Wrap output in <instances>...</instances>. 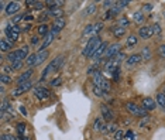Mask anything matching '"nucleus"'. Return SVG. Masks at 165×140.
<instances>
[{
  "mask_svg": "<svg viewBox=\"0 0 165 140\" xmlns=\"http://www.w3.org/2000/svg\"><path fill=\"white\" fill-rule=\"evenodd\" d=\"M102 44L100 41V37L95 36V37H92L90 40H89V43L86 44L85 50H83V55H85L86 58H92L93 57V54H95V51L98 50V47Z\"/></svg>",
  "mask_w": 165,
  "mask_h": 140,
  "instance_id": "nucleus-1",
  "label": "nucleus"
},
{
  "mask_svg": "<svg viewBox=\"0 0 165 140\" xmlns=\"http://www.w3.org/2000/svg\"><path fill=\"white\" fill-rule=\"evenodd\" d=\"M93 84H95V86H99V88H102L106 94H109L110 84H109V81L100 74V71H98V72L93 75Z\"/></svg>",
  "mask_w": 165,
  "mask_h": 140,
  "instance_id": "nucleus-2",
  "label": "nucleus"
},
{
  "mask_svg": "<svg viewBox=\"0 0 165 140\" xmlns=\"http://www.w3.org/2000/svg\"><path fill=\"white\" fill-rule=\"evenodd\" d=\"M27 55H28V47L24 46L23 48H20V50H16V51L9 52L7 58H9L10 62H13V61H17V60H24Z\"/></svg>",
  "mask_w": 165,
  "mask_h": 140,
  "instance_id": "nucleus-3",
  "label": "nucleus"
},
{
  "mask_svg": "<svg viewBox=\"0 0 165 140\" xmlns=\"http://www.w3.org/2000/svg\"><path fill=\"white\" fill-rule=\"evenodd\" d=\"M6 37L9 41H11V43H14V41H17L18 40V36H20V27L16 24H9L6 27Z\"/></svg>",
  "mask_w": 165,
  "mask_h": 140,
  "instance_id": "nucleus-4",
  "label": "nucleus"
},
{
  "mask_svg": "<svg viewBox=\"0 0 165 140\" xmlns=\"http://www.w3.org/2000/svg\"><path fill=\"white\" fill-rule=\"evenodd\" d=\"M126 108H127V110L131 113L133 116H138V118L147 116V110L144 109V108H140L138 105H135L134 102H127V104H126Z\"/></svg>",
  "mask_w": 165,
  "mask_h": 140,
  "instance_id": "nucleus-5",
  "label": "nucleus"
},
{
  "mask_svg": "<svg viewBox=\"0 0 165 140\" xmlns=\"http://www.w3.org/2000/svg\"><path fill=\"white\" fill-rule=\"evenodd\" d=\"M33 88V82L31 81H28V82H24V84H21V85H18L17 88L14 89V91L11 92V96H20V95H23V94H25L27 91H30V89Z\"/></svg>",
  "mask_w": 165,
  "mask_h": 140,
  "instance_id": "nucleus-6",
  "label": "nucleus"
},
{
  "mask_svg": "<svg viewBox=\"0 0 165 140\" xmlns=\"http://www.w3.org/2000/svg\"><path fill=\"white\" fill-rule=\"evenodd\" d=\"M34 95L37 96V99L44 101V99H48V98L51 96V92H49V89L44 88V86H37V88L34 89Z\"/></svg>",
  "mask_w": 165,
  "mask_h": 140,
  "instance_id": "nucleus-7",
  "label": "nucleus"
},
{
  "mask_svg": "<svg viewBox=\"0 0 165 140\" xmlns=\"http://www.w3.org/2000/svg\"><path fill=\"white\" fill-rule=\"evenodd\" d=\"M138 36H140L143 40L151 38V37L154 36L153 26H143V27H140V30H138Z\"/></svg>",
  "mask_w": 165,
  "mask_h": 140,
  "instance_id": "nucleus-8",
  "label": "nucleus"
},
{
  "mask_svg": "<svg viewBox=\"0 0 165 140\" xmlns=\"http://www.w3.org/2000/svg\"><path fill=\"white\" fill-rule=\"evenodd\" d=\"M107 48H109V44L106 43V41H102V44L98 47V50L95 51V54H93V60L95 61H98V60H100V57H104V54H106Z\"/></svg>",
  "mask_w": 165,
  "mask_h": 140,
  "instance_id": "nucleus-9",
  "label": "nucleus"
},
{
  "mask_svg": "<svg viewBox=\"0 0 165 140\" xmlns=\"http://www.w3.org/2000/svg\"><path fill=\"white\" fill-rule=\"evenodd\" d=\"M120 48H121L120 44H112V46H109L106 54H104V58H110V60L114 58L117 54H120Z\"/></svg>",
  "mask_w": 165,
  "mask_h": 140,
  "instance_id": "nucleus-10",
  "label": "nucleus"
},
{
  "mask_svg": "<svg viewBox=\"0 0 165 140\" xmlns=\"http://www.w3.org/2000/svg\"><path fill=\"white\" fill-rule=\"evenodd\" d=\"M55 36H57V34H55L54 31H49V33L47 34L45 37H44V40H43V44H41V47H40V51H44V50H45L47 47L49 46V44H52V41H54Z\"/></svg>",
  "mask_w": 165,
  "mask_h": 140,
  "instance_id": "nucleus-11",
  "label": "nucleus"
},
{
  "mask_svg": "<svg viewBox=\"0 0 165 140\" xmlns=\"http://www.w3.org/2000/svg\"><path fill=\"white\" fill-rule=\"evenodd\" d=\"M100 112H102V118H103L106 122H112V119H113V113H112V109H110L107 105H102Z\"/></svg>",
  "mask_w": 165,
  "mask_h": 140,
  "instance_id": "nucleus-12",
  "label": "nucleus"
},
{
  "mask_svg": "<svg viewBox=\"0 0 165 140\" xmlns=\"http://www.w3.org/2000/svg\"><path fill=\"white\" fill-rule=\"evenodd\" d=\"M20 10V3L17 2H10L6 6V13L7 14H16V13Z\"/></svg>",
  "mask_w": 165,
  "mask_h": 140,
  "instance_id": "nucleus-13",
  "label": "nucleus"
},
{
  "mask_svg": "<svg viewBox=\"0 0 165 140\" xmlns=\"http://www.w3.org/2000/svg\"><path fill=\"white\" fill-rule=\"evenodd\" d=\"M93 129H95V132H104V129H106L104 119L103 118H96L95 123H93Z\"/></svg>",
  "mask_w": 165,
  "mask_h": 140,
  "instance_id": "nucleus-14",
  "label": "nucleus"
},
{
  "mask_svg": "<svg viewBox=\"0 0 165 140\" xmlns=\"http://www.w3.org/2000/svg\"><path fill=\"white\" fill-rule=\"evenodd\" d=\"M141 61H143V57H141V54H134V55H130V57L127 58V65H130V67H133V65H137V64H140Z\"/></svg>",
  "mask_w": 165,
  "mask_h": 140,
  "instance_id": "nucleus-15",
  "label": "nucleus"
},
{
  "mask_svg": "<svg viewBox=\"0 0 165 140\" xmlns=\"http://www.w3.org/2000/svg\"><path fill=\"white\" fill-rule=\"evenodd\" d=\"M31 75H33V70L25 71L24 74H21V75L17 78V84H18V85H21V84H24V82H28L30 78H31Z\"/></svg>",
  "mask_w": 165,
  "mask_h": 140,
  "instance_id": "nucleus-16",
  "label": "nucleus"
},
{
  "mask_svg": "<svg viewBox=\"0 0 165 140\" xmlns=\"http://www.w3.org/2000/svg\"><path fill=\"white\" fill-rule=\"evenodd\" d=\"M143 108L147 110V112L154 110L155 109V102H154V99H151V98H145V99H143Z\"/></svg>",
  "mask_w": 165,
  "mask_h": 140,
  "instance_id": "nucleus-17",
  "label": "nucleus"
},
{
  "mask_svg": "<svg viewBox=\"0 0 165 140\" xmlns=\"http://www.w3.org/2000/svg\"><path fill=\"white\" fill-rule=\"evenodd\" d=\"M65 27V18H58V20H55L54 22V26H52V31H54L55 34L59 33V31L62 30V28Z\"/></svg>",
  "mask_w": 165,
  "mask_h": 140,
  "instance_id": "nucleus-18",
  "label": "nucleus"
},
{
  "mask_svg": "<svg viewBox=\"0 0 165 140\" xmlns=\"http://www.w3.org/2000/svg\"><path fill=\"white\" fill-rule=\"evenodd\" d=\"M48 14L51 16V17H55V20H58V18L64 17V12H62L61 7H54V9H49L48 10Z\"/></svg>",
  "mask_w": 165,
  "mask_h": 140,
  "instance_id": "nucleus-19",
  "label": "nucleus"
},
{
  "mask_svg": "<svg viewBox=\"0 0 165 140\" xmlns=\"http://www.w3.org/2000/svg\"><path fill=\"white\" fill-rule=\"evenodd\" d=\"M48 55H49V51H47V50H44V51H38V52H37V61H35V65L43 64V62L45 61L47 58H48Z\"/></svg>",
  "mask_w": 165,
  "mask_h": 140,
  "instance_id": "nucleus-20",
  "label": "nucleus"
},
{
  "mask_svg": "<svg viewBox=\"0 0 165 140\" xmlns=\"http://www.w3.org/2000/svg\"><path fill=\"white\" fill-rule=\"evenodd\" d=\"M13 43L11 41H9L7 38H2L0 40V51L2 52H7L10 48H11Z\"/></svg>",
  "mask_w": 165,
  "mask_h": 140,
  "instance_id": "nucleus-21",
  "label": "nucleus"
},
{
  "mask_svg": "<svg viewBox=\"0 0 165 140\" xmlns=\"http://www.w3.org/2000/svg\"><path fill=\"white\" fill-rule=\"evenodd\" d=\"M62 64H64V55H58V57H57V58L54 60V61L51 62V65L54 67V70H55V71H58L59 68L62 67Z\"/></svg>",
  "mask_w": 165,
  "mask_h": 140,
  "instance_id": "nucleus-22",
  "label": "nucleus"
},
{
  "mask_svg": "<svg viewBox=\"0 0 165 140\" xmlns=\"http://www.w3.org/2000/svg\"><path fill=\"white\" fill-rule=\"evenodd\" d=\"M37 33H38V36H43V37H45L47 34L49 33V28H48V26L47 24H40L38 27H37Z\"/></svg>",
  "mask_w": 165,
  "mask_h": 140,
  "instance_id": "nucleus-23",
  "label": "nucleus"
},
{
  "mask_svg": "<svg viewBox=\"0 0 165 140\" xmlns=\"http://www.w3.org/2000/svg\"><path fill=\"white\" fill-rule=\"evenodd\" d=\"M113 36L114 37H117V38H120V37H123L126 34V28H121V27H119V26H116V27H113Z\"/></svg>",
  "mask_w": 165,
  "mask_h": 140,
  "instance_id": "nucleus-24",
  "label": "nucleus"
},
{
  "mask_svg": "<svg viewBox=\"0 0 165 140\" xmlns=\"http://www.w3.org/2000/svg\"><path fill=\"white\" fill-rule=\"evenodd\" d=\"M51 72H55V70H54V67H52L51 64H48V65H47L45 70L43 71V76H41V81H44V79H45L47 76H48Z\"/></svg>",
  "mask_w": 165,
  "mask_h": 140,
  "instance_id": "nucleus-25",
  "label": "nucleus"
},
{
  "mask_svg": "<svg viewBox=\"0 0 165 140\" xmlns=\"http://www.w3.org/2000/svg\"><path fill=\"white\" fill-rule=\"evenodd\" d=\"M35 61H37V54H31V55L27 57L25 64H27L28 67H34V65H35Z\"/></svg>",
  "mask_w": 165,
  "mask_h": 140,
  "instance_id": "nucleus-26",
  "label": "nucleus"
},
{
  "mask_svg": "<svg viewBox=\"0 0 165 140\" xmlns=\"http://www.w3.org/2000/svg\"><path fill=\"white\" fill-rule=\"evenodd\" d=\"M119 130L116 126V123H109V125L106 126V129H104L103 133H116V132Z\"/></svg>",
  "mask_w": 165,
  "mask_h": 140,
  "instance_id": "nucleus-27",
  "label": "nucleus"
},
{
  "mask_svg": "<svg viewBox=\"0 0 165 140\" xmlns=\"http://www.w3.org/2000/svg\"><path fill=\"white\" fill-rule=\"evenodd\" d=\"M133 18H134L135 23H143L145 17H144V13L143 12H135L134 14H133Z\"/></svg>",
  "mask_w": 165,
  "mask_h": 140,
  "instance_id": "nucleus-28",
  "label": "nucleus"
},
{
  "mask_svg": "<svg viewBox=\"0 0 165 140\" xmlns=\"http://www.w3.org/2000/svg\"><path fill=\"white\" fill-rule=\"evenodd\" d=\"M0 82H2V85H7V84L11 82V76L7 75V74H2L0 75Z\"/></svg>",
  "mask_w": 165,
  "mask_h": 140,
  "instance_id": "nucleus-29",
  "label": "nucleus"
},
{
  "mask_svg": "<svg viewBox=\"0 0 165 140\" xmlns=\"http://www.w3.org/2000/svg\"><path fill=\"white\" fill-rule=\"evenodd\" d=\"M0 110H2V113L11 110V105H10V102H9V101H3V102H2V106H0Z\"/></svg>",
  "mask_w": 165,
  "mask_h": 140,
  "instance_id": "nucleus-30",
  "label": "nucleus"
},
{
  "mask_svg": "<svg viewBox=\"0 0 165 140\" xmlns=\"http://www.w3.org/2000/svg\"><path fill=\"white\" fill-rule=\"evenodd\" d=\"M137 43H138L137 36H134V34H131V36H128V38H127V46H128V47L135 46Z\"/></svg>",
  "mask_w": 165,
  "mask_h": 140,
  "instance_id": "nucleus-31",
  "label": "nucleus"
},
{
  "mask_svg": "<svg viewBox=\"0 0 165 140\" xmlns=\"http://www.w3.org/2000/svg\"><path fill=\"white\" fill-rule=\"evenodd\" d=\"M93 94H95L96 96H99V98H104L107 95L106 92H104L102 88H99V86H93Z\"/></svg>",
  "mask_w": 165,
  "mask_h": 140,
  "instance_id": "nucleus-32",
  "label": "nucleus"
},
{
  "mask_svg": "<svg viewBox=\"0 0 165 140\" xmlns=\"http://www.w3.org/2000/svg\"><path fill=\"white\" fill-rule=\"evenodd\" d=\"M157 104L165 109V94H158V95H157Z\"/></svg>",
  "mask_w": 165,
  "mask_h": 140,
  "instance_id": "nucleus-33",
  "label": "nucleus"
},
{
  "mask_svg": "<svg viewBox=\"0 0 165 140\" xmlns=\"http://www.w3.org/2000/svg\"><path fill=\"white\" fill-rule=\"evenodd\" d=\"M141 57H143V60H150V58H151V50L148 48V47L143 48V52H141Z\"/></svg>",
  "mask_w": 165,
  "mask_h": 140,
  "instance_id": "nucleus-34",
  "label": "nucleus"
},
{
  "mask_svg": "<svg viewBox=\"0 0 165 140\" xmlns=\"http://www.w3.org/2000/svg\"><path fill=\"white\" fill-rule=\"evenodd\" d=\"M96 9H98V6H96L95 3H92V4H89V7L85 10V13H86V14H89V16H90V14H95Z\"/></svg>",
  "mask_w": 165,
  "mask_h": 140,
  "instance_id": "nucleus-35",
  "label": "nucleus"
},
{
  "mask_svg": "<svg viewBox=\"0 0 165 140\" xmlns=\"http://www.w3.org/2000/svg\"><path fill=\"white\" fill-rule=\"evenodd\" d=\"M10 64H11L13 70H20V68L23 67V64H24V61H23V60H17V61H13V62H10Z\"/></svg>",
  "mask_w": 165,
  "mask_h": 140,
  "instance_id": "nucleus-36",
  "label": "nucleus"
},
{
  "mask_svg": "<svg viewBox=\"0 0 165 140\" xmlns=\"http://www.w3.org/2000/svg\"><path fill=\"white\" fill-rule=\"evenodd\" d=\"M126 137V133L124 130H121V129H119V130L114 133V140H123Z\"/></svg>",
  "mask_w": 165,
  "mask_h": 140,
  "instance_id": "nucleus-37",
  "label": "nucleus"
},
{
  "mask_svg": "<svg viewBox=\"0 0 165 140\" xmlns=\"http://www.w3.org/2000/svg\"><path fill=\"white\" fill-rule=\"evenodd\" d=\"M17 132L20 136H25V123H18L17 125Z\"/></svg>",
  "mask_w": 165,
  "mask_h": 140,
  "instance_id": "nucleus-38",
  "label": "nucleus"
},
{
  "mask_svg": "<svg viewBox=\"0 0 165 140\" xmlns=\"http://www.w3.org/2000/svg\"><path fill=\"white\" fill-rule=\"evenodd\" d=\"M128 24H130V22H128L126 17H123V18H120V20H119V24H117V26H119V27H121V28H127Z\"/></svg>",
  "mask_w": 165,
  "mask_h": 140,
  "instance_id": "nucleus-39",
  "label": "nucleus"
},
{
  "mask_svg": "<svg viewBox=\"0 0 165 140\" xmlns=\"http://www.w3.org/2000/svg\"><path fill=\"white\" fill-rule=\"evenodd\" d=\"M102 28H103V23H96V24H93V33L92 34H98L99 31H102Z\"/></svg>",
  "mask_w": 165,
  "mask_h": 140,
  "instance_id": "nucleus-40",
  "label": "nucleus"
},
{
  "mask_svg": "<svg viewBox=\"0 0 165 140\" xmlns=\"http://www.w3.org/2000/svg\"><path fill=\"white\" fill-rule=\"evenodd\" d=\"M48 16H49V14H48V12H45V13H43V14H41V16H40V17H38V22H40V23H41V24H43V23H44V24H45V22H47V20H48V18H49V17H48Z\"/></svg>",
  "mask_w": 165,
  "mask_h": 140,
  "instance_id": "nucleus-41",
  "label": "nucleus"
},
{
  "mask_svg": "<svg viewBox=\"0 0 165 140\" xmlns=\"http://www.w3.org/2000/svg\"><path fill=\"white\" fill-rule=\"evenodd\" d=\"M93 33V24H89L86 26V28L83 30V36H89V34Z\"/></svg>",
  "mask_w": 165,
  "mask_h": 140,
  "instance_id": "nucleus-42",
  "label": "nucleus"
},
{
  "mask_svg": "<svg viewBox=\"0 0 165 140\" xmlns=\"http://www.w3.org/2000/svg\"><path fill=\"white\" fill-rule=\"evenodd\" d=\"M24 18V16L23 14H16L14 17H13V24H17V23H20Z\"/></svg>",
  "mask_w": 165,
  "mask_h": 140,
  "instance_id": "nucleus-43",
  "label": "nucleus"
},
{
  "mask_svg": "<svg viewBox=\"0 0 165 140\" xmlns=\"http://www.w3.org/2000/svg\"><path fill=\"white\" fill-rule=\"evenodd\" d=\"M153 30H154V34H161V26L158 24V23H155V24H153Z\"/></svg>",
  "mask_w": 165,
  "mask_h": 140,
  "instance_id": "nucleus-44",
  "label": "nucleus"
},
{
  "mask_svg": "<svg viewBox=\"0 0 165 140\" xmlns=\"http://www.w3.org/2000/svg\"><path fill=\"white\" fill-rule=\"evenodd\" d=\"M2 140H18L16 136L13 134H2Z\"/></svg>",
  "mask_w": 165,
  "mask_h": 140,
  "instance_id": "nucleus-45",
  "label": "nucleus"
},
{
  "mask_svg": "<svg viewBox=\"0 0 165 140\" xmlns=\"http://www.w3.org/2000/svg\"><path fill=\"white\" fill-rule=\"evenodd\" d=\"M128 3H130L128 0H120V2H117L116 4H117V7H120V9H123V7H126Z\"/></svg>",
  "mask_w": 165,
  "mask_h": 140,
  "instance_id": "nucleus-46",
  "label": "nucleus"
},
{
  "mask_svg": "<svg viewBox=\"0 0 165 140\" xmlns=\"http://www.w3.org/2000/svg\"><path fill=\"white\" fill-rule=\"evenodd\" d=\"M61 82H62L61 78H55V79H52V81H51V86H59V85H61Z\"/></svg>",
  "mask_w": 165,
  "mask_h": 140,
  "instance_id": "nucleus-47",
  "label": "nucleus"
},
{
  "mask_svg": "<svg viewBox=\"0 0 165 140\" xmlns=\"http://www.w3.org/2000/svg\"><path fill=\"white\" fill-rule=\"evenodd\" d=\"M96 68H98V65H96V64H93L92 67H89L88 68V74H93V75H95V74L98 72V71H96Z\"/></svg>",
  "mask_w": 165,
  "mask_h": 140,
  "instance_id": "nucleus-48",
  "label": "nucleus"
},
{
  "mask_svg": "<svg viewBox=\"0 0 165 140\" xmlns=\"http://www.w3.org/2000/svg\"><path fill=\"white\" fill-rule=\"evenodd\" d=\"M158 52H159V55H162V57H165V44H162V46H159Z\"/></svg>",
  "mask_w": 165,
  "mask_h": 140,
  "instance_id": "nucleus-49",
  "label": "nucleus"
},
{
  "mask_svg": "<svg viewBox=\"0 0 165 140\" xmlns=\"http://www.w3.org/2000/svg\"><path fill=\"white\" fill-rule=\"evenodd\" d=\"M150 116H144V118H143V120H141V123H140V125L141 126H144V125H147V123H148V122H150Z\"/></svg>",
  "mask_w": 165,
  "mask_h": 140,
  "instance_id": "nucleus-50",
  "label": "nucleus"
},
{
  "mask_svg": "<svg viewBox=\"0 0 165 140\" xmlns=\"http://www.w3.org/2000/svg\"><path fill=\"white\" fill-rule=\"evenodd\" d=\"M30 44H31V46H37V44H38V37H31Z\"/></svg>",
  "mask_w": 165,
  "mask_h": 140,
  "instance_id": "nucleus-51",
  "label": "nucleus"
},
{
  "mask_svg": "<svg viewBox=\"0 0 165 140\" xmlns=\"http://www.w3.org/2000/svg\"><path fill=\"white\" fill-rule=\"evenodd\" d=\"M151 9H153V4H151V3L144 4V7H143V10H144V12H150Z\"/></svg>",
  "mask_w": 165,
  "mask_h": 140,
  "instance_id": "nucleus-52",
  "label": "nucleus"
},
{
  "mask_svg": "<svg viewBox=\"0 0 165 140\" xmlns=\"http://www.w3.org/2000/svg\"><path fill=\"white\" fill-rule=\"evenodd\" d=\"M112 17H113V14H112V10H107L103 18H104V20H109V18H112Z\"/></svg>",
  "mask_w": 165,
  "mask_h": 140,
  "instance_id": "nucleus-53",
  "label": "nucleus"
},
{
  "mask_svg": "<svg viewBox=\"0 0 165 140\" xmlns=\"http://www.w3.org/2000/svg\"><path fill=\"white\" fill-rule=\"evenodd\" d=\"M43 7H44L43 2H37V3L34 4V9H38V10H40V9H43Z\"/></svg>",
  "mask_w": 165,
  "mask_h": 140,
  "instance_id": "nucleus-54",
  "label": "nucleus"
},
{
  "mask_svg": "<svg viewBox=\"0 0 165 140\" xmlns=\"http://www.w3.org/2000/svg\"><path fill=\"white\" fill-rule=\"evenodd\" d=\"M3 71H4V74H6V72H10V74H11L14 70H13L11 67H4V68H3Z\"/></svg>",
  "mask_w": 165,
  "mask_h": 140,
  "instance_id": "nucleus-55",
  "label": "nucleus"
},
{
  "mask_svg": "<svg viewBox=\"0 0 165 140\" xmlns=\"http://www.w3.org/2000/svg\"><path fill=\"white\" fill-rule=\"evenodd\" d=\"M103 4H104V7H113V2H103Z\"/></svg>",
  "mask_w": 165,
  "mask_h": 140,
  "instance_id": "nucleus-56",
  "label": "nucleus"
},
{
  "mask_svg": "<svg viewBox=\"0 0 165 140\" xmlns=\"http://www.w3.org/2000/svg\"><path fill=\"white\" fill-rule=\"evenodd\" d=\"M20 112H21L24 116H27V110L24 109V106H20Z\"/></svg>",
  "mask_w": 165,
  "mask_h": 140,
  "instance_id": "nucleus-57",
  "label": "nucleus"
},
{
  "mask_svg": "<svg viewBox=\"0 0 165 140\" xmlns=\"http://www.w3.org/2000/svg\"><path fill=\"white\" fill-rule=\"evenodd\" d=\"M24 18H25V20H33V14H27V16H24Z\"/></svg>",
  "mask_w": 165,
  "mask_h": 140,
  "instance_id": "nucleus-58",
  "label": "nucleus"
},
{
  "mask_svg": "<svg viewBox=\"0 0 165 140\" xmlns=\"http://www.w3.org/2000/svg\"><path fill=\"white\" fill-rule=\"evenodd\" d=\"M130 140H135V136H134V137H131V139H130Z\"/></svg>",
  "mask_w": 165,
  "mask_h": 140,
  "instance_id": "nucleus-59",
  "label": "nucleus"
}]
</instances>
